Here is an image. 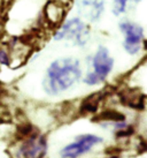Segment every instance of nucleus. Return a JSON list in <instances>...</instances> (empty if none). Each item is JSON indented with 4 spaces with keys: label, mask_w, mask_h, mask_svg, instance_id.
Segmentation results:
<instances>
[{
    "label": "nucleus",
    "mask_w": 147,
    "mask_h": 158,
    "mask_svg": "<svg viewBox=\"0 0 147 158\" xmlns=\"http://www.w3.org/2000/svg\"><path fill=\"white\" fill-rule=\"evenodd\" d=\"M91 64L93 70L87 73L84 77V83L87 85L102 83L114 68V59L110 57L109 50L104 45L98 46L95 53L92 56Z\"/></svg>",
    "instance_id": "nucleus-2"
},
{
    "label": "nucleus",
    "mask_w": 147,
    "mask_h": 158,
    "mask_svg": "<svg viewBox=\"0 0 147 158\" xmlns=\"http://www.w3.org/2000/svg\"><path fill=\"white\" fill-rule=\"evenodd\" d=\"M102 137L93 134H82L78 135L75 141L70 144L66 145L60 151V156L62 158H78L90 152L93 147L100 144L102 142Z\"/></svg>",
    "instance_id": "nucleus-5"
},
{
    "label": "nucleus",
    "mask_w": 147,
    "mask_h": 158,
    "mask_svg": "<svg viewBox=\"0 0 147 158\" xmlns=\"http://www.w3.org/2000/svg\"><path fill=\"white\" fill-rule=\"evenodd\" d=\"M104 98V94L102 92H94L91 96L86 97L81 104L79 111L81 113H94L98 110L99 104L101 99Z\"/></svg>",
    "instance_id": "nucleus-8"
},
{
    "label": "nucleus",
    "mask_w": 147,
    "mask_h": 158,
    "mask_svg": "<svg viewBox=\"0 0 147 158\" xmlns=\"http://www.w3.org/2000/svg\"><path fill=\"white\" fill-rule=\"evenodd\" d=\"M9 56L7 51H5V50H0V64L1 65H8L9 64Z\"/></svg>",
    "instance_id": "nucleus-12"
},
{
    "label": "nucleus",
    "mask_w": 147,
    "mask_h": 158,
    "mask_svg": "<svg viewBox=\"0 0 147 158\" xmlns=\"http://www.w3.org/2000/svg\"><path fill=\"white\" fill-rule=\"evenodd\" d=\"M90 29L81 18L67 20L54 34V40H71L77 46H85L90 40Z\"/></svg>",
    "instance_id": "nucleus-3"
},
{
    "label": "nucleus",
    "mask_w": 147,
    "mask_h": 158,
    "mask_svg": "<svg viewBox=\"0 0 147 158\" xmlns=\"http://www.w3.org/2000/svg\"><path fill=\"white\" fill-rule=\"evenodd\" d=\"M138 151H140V152H146V151H147V137H146V139H143V137H140V142H139Z\"/></svg>",
    "instance_id": "nucleus-13"
},
{
    "label": "nucleus",
    "mask_w": 147,
    "mask_h": 158,
    "mask_svg": "<svg viewBox=\"0 0 147 158\" xmlns=\"http://www.w3.org/2000/svg\"><path fill=\"white\" fill-rule=\"evenodd\" d=\"M120 98L124 105L130 106L131 109H144V97L141 94H137L136 91L123 92Z\"/></svg>",
    "instance_id": "nucleus-9"
},
{
    "label": "nucleus",
    "mask_w": 147,
    "mask_h": 158,
    "mask_svg": "<svg viewBox=\"0 0 147 158\" xmlns=\"http://www.w3.org/2000/svg\"><path fill=\"white\" fill-rule=\"evenodd\" d=\"M105 0H78V14L89 22H98L105 12Z\"/></svg>",
    "instance_id": "nucleus-7"
},
{
    "label": "nucleus",
    "mask_w": 147,
    "mask_h": 158,
    "mask_svg": "<svg viewBox=\"0 0 147 158\" xmlns=\"http://www.w3.org/2000/svg\"><path fill=\"white\" fill-rule=\"evenodd\" d=\"M47 151L46 136L40 135L39 132L30 135L23 140L18 149V154L22 158H44Z\"/></svg>",
    "instance_id": "nucleus-6"
},
{
    "label": "nucleus",
    "mask_w": 147,
    "mask_h": 158,
    "mask_svg": "<svg viewBox=\"0 0 147 158\" xmlns=\"http://www.w3.org/2000/svg\"><path fill=\"white\" fill-rule=\"evenodd\" d=\"M141 0H113L112 12L115 16H121L125 14L131 7L138 5Z\"/></svg>",
    "instance_id": "nucleus-11"
},
{
    "label": "nucleus",
    "mask_w": 147,
    "mask_h": 158,
    "mask_svg": "<svg viewBox=\"0 0 147 158\" xmlns=\"http://www.w3.org/2000/svg\"><path fill=\"white\" fill-rule=\"evenodd\" d=\"M118 29L124 36L123 48L126 53L134 56L141 50L144 42V28L140 24L131 21H122L118 24Z\"/></svg>",
    "instance_id": "nucleus-4"
},
{
    "label": "nucleus",
    "mask_w": 147,
    "mask_h": 158,
    "mask_svg": "<svg viewBox=\"0 0 147 158\" xmlns=\"http://www.w3.org/2000/svg\"><path fill=\"white\" fill-rule=\"evenodd\" d=\"M124 120H125V115L116 110L102 111L101 113L97 114L92 118V121L94 123H118Z\"/></svg>",
    "instance_id": "nucleus-10"
},
{
    "label": "nucleus",
    "mask_w": 147,
    "mask_h": 158,
    "mask_svg": "<svg viewBox=\"0 0 147 158\" xmlns=\"http://www.w3.org/2000/svg\"><path fill=\"white\" fill-rule=\"evenodd\" d=\"M82 76L79 60L76 58H60L48 66L43 80L44 91L48 96H58L76 84Z\"/></svg>",
    "instance_id": "nucleus-1"
}]
</instances>
